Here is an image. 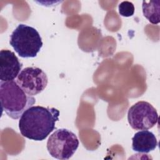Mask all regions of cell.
I'll return each mask as SVG.
<instances>
[{
    "mask_svg": "<svg viewBox=\"0 0 160 160\" xmlns=\"http://www.w3.org/2000/svg\"><path fill=\"white\" fill-rule=\"evenodd\" d=\"M59 111L54 108L32 106L20 117L19 129L21 135L28 139L41 141L56 128Z\"/></svg>",
    "mask_w": 160,
    "mask_h": 160,
    "instance_id": "1",
    "label": "cell"
},
{
    "mask_svg": "<svg viewBox=\"0 0 160 160\" xmlns=\"http://www.w3.org/2000/svg\"><path fill=\"white\" fill-rule=\"evenodd\" d=\"M0 100L2 111L12 119L22 114L36 102V99L26 94L16 81H0Z\"/></svg>",
    "mask_w": 160,
    "mask_h": 160,
    "instance_id": "2",
    "label": "cell"
},
{
    "mask_svg": "<svg viewBox=\"0 0 160 160\" xmlns=\"http://www.w3.org/2000/svg\"><path fill=\"white\" fill-rule=\"evenodd\" d=\"M9 43L18 54L24 58L36 57L43 44L38 31L24 24H19L12 31Z\"/></svg>",
    "mask_w": 160,
    "mask_h": 160,
    "instance_id": "3",
    "label": "cell"
},
{
    "mask_svg": "<svg viewBox=\"0 0 160 160\" xmlns=\"http://www.w3.org/2000/svg\"><path fill=\"white\" fill-rule=\"evenodd\" d=\"M79 144V140L74 132L67 129H59L50 135L46 146L52 157L65 160L73 156Z\"/></svg>",
    "mask_w": 160,
    "mask_h": 160,
    "instance_id": "4",
    "label": "cell"
},
{
    "mask_svg": "<svg viewBox=\"0 0 160 160\" xmlns=\"http://www.w3.org/2000/svg\"><path fill=\"white\" fill-rule=\"evenodd\" d=\"M156 109L148 102L138 101L128 110V121L135 130H148L152 128L158 121Z\"/></svg>",
    "mask_w": 160,
    "mask_h": 160,
    "instance_id": "5",
    "label": "cell"
},
{
    "mask_svg": "<svg viewBox=\"0 0 160 160\" xmlns=\"http://www.w3.org/2000/svg\"><path fill=\"white\" fill-rule=\"evenodd\" d=\"M16 82L26 94L32 96L44 90L48 85V78L41 69L27 67L19 72Z\"/></svg>",
    "mask_w": 160,
    "mask_h": 160,
    "instance_id": "6",
    "label": "cell"
},
{
    "mask_svg": "<svg viewBox=\"0 0 160 160\" xmlns=\"http://www.w3.org/2000/svg\"><path fill=\"white\" fill-rule=\"evenodd\" d=\"M22 64L15 54L8 49L0 52V79L2 81H14L21 71Z\"/></svg>",
    "mask_w": 160,
    "mask_h": 160,
    "instance_id": "7",
    "label": "cell"
},
{
    "mask_svg": "<svg viewBox=\"0 0 160 160\" xmlns=\"http://www.w3.org/2000/svg\"><path fill=\"white\" fill-rule=\"evenodd\" d=\"M132 149L140 153H148L154 150L158 145L155 135L148 130L136 132L132 138Z\"/></svg>",
    "mask_w": 160,
    "mask_h": 160,
    "instance_id": "8",
    "label": "cell"
},
{
    "mask_svg": "<svg viewBox=\"0 0 160 160\" xmlns=\"http://www.w3.org/2000/svg\"><path fill=\"white\" fill-rule=\"evenodd\" d=\"M144 16L152 24H157L159 22L160 1H143L142 4Z\"/></svg>",
    "mask_w": 160,
    "mask_h": 160,
    "instance_id": "9",
    "label": "cell"
},
{
    "mask_svg": "<svg viewBox=\"0 0 160 160\" xmlns=\"http://www.w3.org/2000/svg\"><path fill=\"white\" fill-rule=\"evenodd\" d=\"M118 10L121 16L124 17H130L134 13V6L132 2L125 1L119 4Z\"/></svg>",
    "mask_w": 160,
    "mask_h": 160,
    "instance_id": "10",
    "label": "cell"
}]
</instances>
